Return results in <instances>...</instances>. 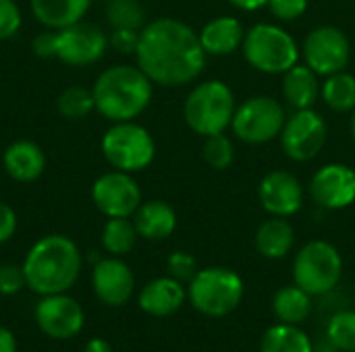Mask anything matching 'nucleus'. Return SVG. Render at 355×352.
Wrapping results in <instances>:
<instances>
[{"label": "nucleus", "mask_w": 355, "mask_h": 352, "mask_svg": "<svg viewBox=\"0 0 355 352\" xmlns=\"http://www.w3.org/2000/svg\"><path fill=\"white\" fill-rule=\"evenodd\" d=\"M21 27V10L15 0H0V41L12 37Z\"/></svg>", "instance_id": "36"}, {"label": "nucleus", "mask_w": 355, "mask_h": 352, "mask_svg": "<svg viewBox=\"0 0 355 352\" xmlns=\"http://www.w3.org/2000/svg\"><path fill=\"white\" fill-rule=\"evenodd\" d=\"M235 8L239 10H245V12H254V10H260L268 4V0H229Z\"/></svg>", "instance_id": "41"}, {"label": "nucleus", "mask_w": 355, "mask_h": 352, "mask_svg": "<svg viewBox=\"0 0 355 352\" xmlns=\"http://www.w3.org/2000/svg\"><path fill=\"white\" fill-rule=\"evenodd\" d=\"M108 35L92 23H75L58 31L56 58L71 66H85L104 56Z\"/></svg>", "instance_id": "15"}, {"label": "nucleus", "mask_w": 355, "mask_h": 352, "mask_svg": "<svg viewBox=\"0 0 355 352\" xmlns=\"http://www.w3.org/2000/svg\"><path fill=\"white\" fill-rule=\"evenodd\" d=\"M23 288H27L23 266H15V263L0 266V295L12 297V295H19Z\"/></svg>", "instance_id": "34"}, {"label": "nucleus", "mask_w": 355, "mask_h": 352, "mask_svg": "<svg viewBox=\"0 0 355 352\" xmlns=\"http://www.w3.org/2000/svg\"><path fill=\"white\" fill-rule=\"evenodd\" d=\"M106 17L112 27L141 29L146 25V10L139 0H108Z\"/></svg>", "instance_id": "31"}, {"label": "nucleus", "mask_w": 355, "mask_h": 352, "mask_svg": "<svg viewBox=\"0 0 355 352\" xmlns=\"http://www.w3.org/2000/svg\"><path fill=\"white\" fill-rule=\"evenodd\" d=\"M187 299V290L181 282L171 276L156 278L148 282L139 293V309L152 317H168L175 315Z\"/></svg>", "instance_id": "19"}, {"label": "nucleus", "mask_w": 355, "mask_h": 352, "mask_svg": "<svg viewBox=\"0 0 355 352\" xmlns=\"http://www.w3.org/2000/svg\"><path fill=\"white\" fill-rule=\"evenodd\" d=\"M327 336L341 352H355V311H339L327 326Z\"/></svg>", "instance_id": "32"}, {"label": "nucleus", "mask_w": 355, "mask_h": 352, "mask_svg": "<svg viewBox=\"0 0 355 352\" xmlns=\"http://www.w3.org/2000/svg\"><path fill=\"white\" fill-rule=\"evenodd\" d=\"M6 174L19 183H33L46 170V154L33 141H15L6 147L2 156Z\"/></svg>", "instance_id": "21"}, {"label": "nucleus", "mask_w": 355, "mask_h": 352, "mask_svg": "<svg viewBox=\"0 0 355 352\" xmlns=\"http://www.w3.org/2000/svg\"><path fill=\"white\" fill-rule=\"evenodd\" d=\"M17 232V214L10 205L0 201V245L10 241Z\"/></svg>", "instance_id": "39"}, {"label": "nucleus", "mask_w": 355, "mask_h": 352, "mask_svg": "<svg viewBox=\"0 0 355 352\" xmlns=\"http://www.w3.org/2000/svg\"><path fill=\"white\" fill-rule=\"evenodd\" d=\"M293 241H295L293 226L289 224L287 218H279V216H270L268 220H264L258 226L254 239L258 253L266 259L287 257L293 247Z\"/></svg>", "instance_id": "23"}, {"label": "nucleus", "mask_w": 355, "mask_h": 352, "mask_svg": "<svg viewBox=\"0 0 355 352\" xmlns=\"http://www.w3.org/2000/svg\"><path fill=\"white\" fill-rule=\"evenodd\" d=\"M329 137L327 120L320 112L314 108L306 110H293V114L287 116L283 131L279 135L283 154L293 162H310L314 160Z\"/></svg>", "instance_id": "10"}, {"label": "nucleus", "mask_w": 355, "mask_h": 352, "mask_svg": "<svg viewBox=\"0 0 355 352\" xmlns=\"http://www.w3.org/2000/svg\"><path fill=\"white\" fill-rule=\"evenodd\" d=\"M135 60L152 83L181 87L204 73L208 54L193 27L173 17H160L141 27Z\"/></svg>", "instance_id": "1"}, {"label": "nucleus", "mask_w": 355, "mask_h": 352, "mask_svg": "<svg viewBox=\"0 0 355 352\" xmlns=\"http://www.w3.org/2000/svg\"><path fill=\"white\" fill-rule=\"evenodd\" d=\"M343 276V257L329 241L306 243L293 259V284L310 297H322L337 288Z\"/></svg>", "instance_id": "7"}, {"label": "nucleus", "mask_w": 355, "mask_h": 352, "mask_svg": "<svg viewBox=\"0 0 355 352\" xmlns=\"http://www.w3.org/2000/svg\"><path fill=\"white\" fill-rule=\"evenodd\" d=\"M320 98L333 112H352L355 108V75L339 71L324 77Z\"/></svg>", "instance_id": "26"}, {"label": "nucleus", "mask_w": 355, "mask_h": 352, "mask_svg": "<svg viewBox=\"0 0 355 352\" xmlns=\"http://www.w3.org/2000/svg\"><path fill=\"white\" fill-rule=\"evenodd\" d=\"M56 108H58L60 116H64L67 120H83L92 110H96L94 93L85 87H79V85L67 87L58 95Z\"/></svg>", "instance_id": "29"}, {"label": "nucleus", "mask_w": 355, "mask_h": 352, "mask_svg": "<svg viewBox=\"0 0 355 352\" xmlns=\"http://www.w3.org/2000/svg\"><path fill=\"white\" fill-rule=\"evenodd\" d=\"M320 75L314 73L306 62H297L283 73V100L293 110L314 108L320 100Z\"/></svg>", "instance_id": "20"}, {"label": "nucleus", "mask_w": 355, "mask_h": 352, "mask_svg": "<svg viewBox=\"0 0 355 352\" xmlns=\"http://www.w3.org/2000/svg\"><path fill=\"white\" fill-rule=\"evenodd\" d=\"M202 48L208 56H231L243 46L245 27L233 15H220L210 19L200 31Z\"/></svg>", "instance_id": "18"}, {"label": "nucleus", "mask_w": 355, "mask_h": 352, "mask_svg": "<svg viewBox=\"0 0 355 352\" xmlns=\"http://www.w3.org/2000/svg\"><path fill=\"white\" fill-rule=\"evenodd\" d=\"M202 158L212 170H227L235 162V145L225 133L204 137Z\"/></svg>", "instance_id": "30"}, {"label": "nucleus", "mask_w": 355, "mask_h": 352, "mask_svg": "<svg viewBox=\"0 0 355 352\" xmlns=\"http://www.w3.org/2000/svg\"><path fill=\"white\" fill-rule=\"evenodd\" d=\"M349 135H352V139H354L355 143V108L349 112Z\"/></svg>", "instance_id": "44"}, {"label": "nucleus", "mask_w": 355, "mask_h": 352, "mask_svg": "<svg viewBox=\"0 0 355 352\" xmlns=\"http://www.w3.org/2000/svg\"><path fill=\"white\" fill-rule=\"evenodd\" d=\"M166 272L171 278H175L181 284H189L193 280V276L200 272L198 270V261L191 253L185 251H175L168 255L166 259Z\"/></svg>", "instance_id": "33"}, {"label": "nucleus", "mask_w": 355, "mask_h": 352, "mask_svg": "<svg viewBox=\"0 0 355 352\" xmlns=\"http://www.w3.org/2000/svg\"><path fill=\"white\" fill-rule=\"evenodd\" d=\"M27 288L40 297L60 295L73 288L81 274V253L77 245L62 234L40 239L23 261Z\"/></svg>", "instance_id": "2"}, {"label": "nucleus", "mask_w": 355, "mask_h": 352, "mask_svg": "<svg viewBox=\"0 0 355 352\" xmlns=\"http://www.w3.org/2000/svg\"><path fill=\"white\" fill-rule=\"evenodd\" d=\"M89 10V0H31L33 17L48 29L60 31L79 23Z\"/></svg>", "instance_id": "24"}, {"label": "nucleus", "mask_w": 355, "mask_h": 352, "mask_svg": "<svg viewBox=\"0 0 355 352\" xmlns=\"http://www.w3.org/2000/svg\"><path fill=\"white\" fill-rule=\"evenodd\" d=\"M272 311H275V315L279 317L281 324L297 326L310 315L312 297L306 290H302L297 284L283 286V288L277 290V295L272 299Z\"/></svg>", "instance_id": "25"}, {"label": "nucleus", "mask_w": 355, "mask_h": 352, "mask_svg": "<svg viewBox=\"0 0 355 352\" xmlns=\"http://www.w3.org/2000/svg\"><path fill=\"white\" fill-rule=\"evenodd\" d=\"M137 237L139 234L135 230L133 220H129V218H108V222L104 224V230H102V247L110 255L121 257V255H127L135 247Z\"/></svg>", "instance_id": "28"}, {"label": "nucleus", "mask_w": 355, "mask_h": 352, "mask_svg": "<svg viewBox=\"0 0 355 352\" xmlns=\"http://www.w3.org/2000/svg\"><path fill=\"white\" fill-rule=\"evenodd\" d=\"M102 154L114 170L141 172L156 158V141L150 131L133 120L112 122L102 137Z\"/></svg>", "instance_id": "8"}, {"label": "nucleus", "mask_w": 355, "mask_h": 352, "mask_svg": "<svg viewBox=\"0 0 355 352\" xmlns=\"http://www.w3.org/2000/svg\"><path fill=\"white\" fill-rule=\"evenodd\" d=\"M237 100L233 89L220 79H206L193 85L183 104L185 124L200 137H210L231 129Z\"/></svg>", "instance_id": "4"}, {"label": "nucleus", "mask_w": 355, "mask_h": 352, "mask_svg": "<svg viewBox=\"0 0 355 352\" xmlns=\"http://www.w3.org/2000/svg\"><path fill=\"white\" fill-rule=\"evenodd\" d=\"M35 324L48 338L69 340L81 332L85 324V313L73 297L64 293L48 295L42 297L35 305Z\"/></svg>", "instance_id": "14"}, {"label": "nucleus", "mask_w": 355, "mask_h": 352, "mask_svg": "<svg viewBox=\"0 0 355 352\" xmlns=\"http://www.w3.org/2000/svg\"><path fill=\"white\" fill-rule=\"evenodd\" d=\"M0 352H17V338L10 330L0 326Z\"/></svg>", "instance_id": "40"}, {"label": "nucleus", "mask_w": 355, "mask_h": 352, "mask_svg": "<svg viewBox=\"0 0 355 352\" xmlns=\"http://www.w3.org/2000/svg\"><path fill=\"white\" fill-rule=\"evenodd\" d=\"M302 58L320 77L345 71L352 58L349 37L335 25L314 27L302 44Z\"/></svg>", "instance_id": "11"}, {"label": "nucleus", "mask_w": 355, "mask_h": 352, "mask_svg": "<svg viewBox=\"0 0 355 352\" xmlns=\"http://www.w3.org/2000/svg\"><path fill=\"white\" fill-rule=\"evenodd\" d=\"M92 201L106 218H131L141 205V189L129 172L112 170L96 178Z\"/></svg>", "instance_id": "12"}, {"label": "nucleus", "mask_w": 355, "mask_h": 352, "mask_svg": "<svg viewBox=\"0 0 355 352\" xmlns=\"http://www.w3.org/2000/svg\"><path fill=\"white\" fill-rule=\"evenodd\" d=\"M308 193L318 207L345 210L355 203V168L343 162H331L318 168L308 185Z\"/></svg>", "instance_id": "13"}, {"label": "nucleus", "mask_w": 355, "mask_h": 352, "mask_svg": "<svg viewBox=\"0 0 355 352\" xmlns=\"http://www.w3.org/2000/svg\"><path fill=\"white\" fill-rule=\"evenodd\" d=\"M241 52L245 62L264 75H283L302 58L295 37L275 23H256L245 29Z\"/></svg>", "instance_id": "5"}, {"label": "nucleus", "mask_w": 355, "mask_h": 352, "mask_svg": "<svg viewBox=\"0 0 355 352\" xmlns=\"http://www.w3.org/2000/svg\"><path fill=\"white\" fill-rule=\"evenodd\" d=\"M139 31L141 29H127V27H114L110 37H108V44L121 52V54H135L137 50V44H139Z\"/></svg>", "instance_id": "37"}, {"label": "nucleus", "mask_w": 355, "mask_h": 352, "mask_svg": "<svg viewBox=\"0 0 355 352\" xmlns=\"http://www.w3.org/2000/svg\"><path fill=\"white\" fill-rule=\"evenodd\" d=\"M96 110L110 122L135 120L152 102L154 83L135 64H116L100 73L94 87Z\"/></svg>", "instance_id": "3"}, {"label": "nucleus", "mask_w": 355, "mask_h": 352, "mask_svg": "<svg viewBox=\"0 0 355 352\" xmlns=\"http://www.w3.org/2000/svg\"><path fill=\"white\" fill-rule=\"evenodd\" d=\"M287 120L285 106L272 95H252L237 104L231 120L233 135L248 145H264L279 139Z\"/></svg>", "instance_id": "9"}, {"label": "nucleus", "mask_w": 355, "mask_h": 352, "mask_svg": "<svg viewBox=\"0 0 355 352\" xmlns=\"http://www.w3.org/2000/svg\"><path fill=\"white\" fill-rule=\"evenodd\" d=\"M304 185L289 170H270L258 185V199L266 214L289 218L304 205Z\"/></svg>", "instance_id": "16"}, {"label": "nucleus", "mask_w": 355, "mask_h": 352, "mask_svg": "<svg viewBox=\"0 0 355 352\" xmlns=\"http://www.w3.org/2000/svg\"><path fill=\"white\" fill-rule=\"evenodd\" d=\"M131 218L137 234L148 241H164L177 228V212L162 199L141 201Z\"/></svg>", "instance_id": "22"}, {"label": "nucleus", "mask_w": 355, "mask_h": 352, "mask_svg": "<svg viewBox=\"0 0 355 352\" xmlns=\"http://www.w3.org/2000/svg\"><path fill=\"white\" fill-rule=\"evenodd\" d=\"M312 352H341L333 342L331 338L324 334V338H320L318 342H312Z\"/></svg>", "instance_id": "43"}, {"label": "nucleus", "mask_w": 355, "mask_h": 352, "mask_svg": "<svg viewBox=\"0 0 355 352\" xmlns=\"http://www.w3.org/2000/svg\"><path fill=\"white\" fill-rule=\"evenodd\" d=\"M243 280L229 268L200 270L189 282L187 297L196 311L208 317H225L233 313L243 301Z\"/></svg>", "instance_id": "6"}, {"label": "nucleus", "mask_w": 355, "mask_h": 352, "mask_svg": "<svg viewBox=\"0 0 355 352\" xmlns=\"http://www.w3.org/2000/svg\"><path fill=\"white\" fill-rule=\"evenodd\" d=\"M92 288L100 303L108 307H121L131 299L135 290V278L131 268L123 259L112 255L94 263Z\"/></svg>", "instance_id": "17"}, {"label": "nucleus", "mask_w": 355, "mask_h": 352, "mask_svg": "<svg viewBox=\"0 0 355 352\" xmlns=\"http://www.w3.org/2000/svg\"><path fill=\"white\" fill-rule=\"evenodd\" d=\"M308 4V0H268L266 6L275 19H279L281 23H291L306 15Z\"/></svg>", "instance_id": "35"}, {"label": "nucleus", "mask_w": 355, "mask_h": 352, "mask_svg": "<svg viewBox=\"0 0 355 352\" xmlns=\"http://www.w3.org/2000/svg\"><path fill=\"white\" fill-rule=\"evenodd\" d=\"M33 52L40 56V58H56V46H58V31L50 29V31H44L40 35H35L33 39Z\"/></svg>", "instance_id": "38"}, {"label": "nucleus", "mask_w": 355, "mask_h": 352, "mask_svg": "<svg viewBox=\"0 0 355 352\" xmlns=\"http://www.w3.org/2000/svg\"><path fill=\"white\" fill-rule=\"evenodd\" d=\"M354 168H355V166H354Z\"/></svg>", "instance_id": "45"}, {"label": "nucleus", "mask_w": 355, "mask_h": 352, "mask_svg": "<svg viewBox=\"0 0 355 352\" xmlns=\"http://www.w3.org/2000/svg\"><path fill=\"white\" fill-rule=\"evenodd\" d=\"M83 352H112V349H110V344H108L104 338H92V340L85 344Z\"/></svg>", "instance_id": "42"}, {"label": "nucleus", "mask_w": 355, "mask_h": 352, "mask_svg": "<svg viewBox=\"0 0 355 352\" xmlns=\"http://www.w3.org/2000/svg\"><path fill=\"white\" fill-rule=\"evenodd\" d=\"M260 352H312V340L297 326L279 324L264 332Z\"/></svg>", "instance_id": "27"}]
</instances>
